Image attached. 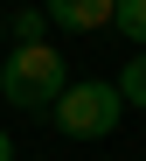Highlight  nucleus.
<instances>
[{
	"label": "nucleus",
	"mask_w": 146,
	"mask_h": 161,
	"mask_svg": "<svg viewBox=\"0 0 146 161\" xmlns=\"http://www.w3.org/2000/svg\"><path fill=\"white\" fill-rule=\"evenodd\" d=\"M111 28H118L132 49H146V0H118V7H111Z\"/></svg>",
	"instance_id": "20e7f679"
},
{
	"label": "nucleus",
	"mask_w": 146,
	"mask_h": 161,
	"mask_svg": "<svg viewBox=\"0 0 146 161\" xmlns=\"http://www.w3.org/2000/svg\"><path fill=\"white\" fill-rule=\"evenodd\" d=\"M118 98H125V112H132V105L146 112V49H132V63L118 70Z\"/></svg>",
	"instance_id": "39448f33"
},
{
	"label": "nucleus",
	"mask_w": 146,
	"mask_h": 161,
	"mask_svg": "<svg viewBox=\"0 0 146 161\" xmlns=\"http://www.w3.org/2000/svg\"><path fill=\"white\" fill-rule=\"evenodd\" d=\"M14 28H21V42H42V28H49V14H42V7H28V14L14 21Z\"/></svg>",
	"instance_id": "423d86ee"
},
{
	"label": "nucleus",
	"mask_w": 146,
	"mask_h": 161,
	"mask_svg": "<svg viewBox=\"0 0 146 161\" xmlns=\"http://www.w3.org/2000/svg\"><path fill=\"white\" fill-rule=\"evenodd\" d=\"M0 161H14V140H7V133H0Z\"/></svg>",
	"instance_id": "0eeeda50"
},
{
	"label": "nucleus",
	"mask_w": 146,
	"mask_h": 161,
	"mask_svg": "<svg viewBox=\"0 0 146 161\" xmlns=\"http://www.w3.org/2000/svg\"><path fill=\"white\" fill-rule=\"evenodd\" d=\"M49 119L70 133V140H104V133H118V119H125V98H118V84H63V98L49 105Z\"/></svg>",
	"instance_id": "f03ea898"
},
{
	"label": "nucleus",
	"mask_w": 146,
	"mask_h": 161,
	"mask_svg": "<svg viewBox=\"0 0 146 161\" xmlns=\"http://www.w3.org/2000/svg\"><path fill=\"white\" fill-rule=\"evenodd\" d=\"M70 84V63H63V49H49V42H21L0 56V91H7V105H21V112H49L56 98H63Z\"/></svg>",
	"instance_id": "f257e3e1"
},
{
	"label": "nucleus",
	"mask_w": 146,
	"mask_h": 161,
	"mask_svg": "<svg viewBox=\"0 0 146 161\" xmlns=\"http://www.w3.org/2000/svg\"><path fill=\"white\" fill-rule=\"evenodd\" d=\"M111 7H118V0H42V14L56 21V28H70V35L111 28Z\"/></svg>",
	"instance_id": "7ed1b4c3"
}]
</instances>
